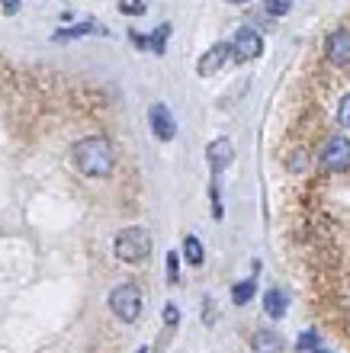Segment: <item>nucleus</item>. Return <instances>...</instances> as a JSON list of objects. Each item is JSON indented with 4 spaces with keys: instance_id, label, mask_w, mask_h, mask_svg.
Instances as JSON below:
<instances>
[{
    "instance_id": "23",
    "label": "nucleus",
    "mask_w": 350,
    "mask_h": 353,
    "mask_svg": "<svg viewBox=\"0 0 350 353\" xmlns=\"http://www.w3.org/2000/svg\"><path fill=\"white\" fill-rule=\"evenodd\" d=\"M0 7H3V13H7V17H17L19 7H23V0H0Z\"/></svg>"
},
{
    "instance_id": "16",
    "label": "nucleus",
    "mask_w": 350,
    "mask_h": 353,
    "mask_svg": "<svg viewBox=\"0 0 350 353\" xmlns=\"http://www.w3.org/2000/svg\"><path fill=\"white\" fill-rule=\"evenodd\" d=\"M293 7V0H264V10H267L270 17H286Z\"/></svg>"
},
{
    "instance_id": "10",
    "label": "nucleus",
    "mask_w": 350,
    "mask_h": 353,
    "mask_svg": "<svg viewBox=\"0 0 350 353\" xmlns=\"http://www.w3.org/2000/svg\"><path fill=\"white\" fill-rule=\"evenodd\" d=\"M251 350L254 353H283V337L270 327H260L257 334L251 337Z\"/></svg>"
},
{
    "instance_id": "9",
    "label": "nucleus",
    "mask_w": 350,
    "mask_h": 353,
    "mask_svg": "<svg viewBox=\"0 0 350 353\" xmlns=\"http://www.w3.org/2000/svg\"><path fill=\"white\" fill-rule=\"evenodd\" d=\"M231 58V42H215L212 48H206L203 58H200V65H196V74L200 77H209L215 71H222V65Z\"/></svg>"
},
{
    "instance_id": "7",
    "label": "nucleus",
    "mask_w": 350,
    "mask_h": 353,
    "mask_svg": "<svg viewBox=\"0 0 350 353\" xmlns=\"http://www.w3.org/2000/svg\"><path fill=\"white\" fill-rule=\"evenodd\" d=\"M324 58L334 68H350V29H334L324 39Z\"/></svg>"
},
{
    "instance_id": "2",
    "label": "nucleus",
    "mask_w": 350,
    "mask_h": 353,
    "mask_svg": "<svg viewBox=\"0 0 350 353\" xmlns=\"http://www.w3.org/2000/svg\"><path fill=\"white\" fill-rule=\"evenodd\" d=\"M151 248H155V244H151V234H148V228H142V225H129V228H122V232L116 234V241H113V254H116L122 263L148 261Z\"/></svg>"
},
{
    "instance_id": "1",
    "label": "nucleus",
    "mask_w": 350,
    "mask_h": 353,
    "mask_svg": "<svg viewBox=\"0 0 350 353\" xmlns=\"http://www.w3.org/2000/svg\"><path fill=\"white\" fill-rule=\"evenodd\" d=\"M71 161H74V168L81 170L84 176L100 180V176H110L113 174L116 151H113L110 139H103V135H90V139H81L71 148Z\"/></svg>"
},
{
    "instance_id": "26",
    "label": "nucleus",
    "mask_w": 350,
    "mask_h": 353,
    "mask_svg": "<svg viewBox=\"0 0 350 353\" xmlns=\"http://www.w3.org/2000/svg\"><path fill=\"white\" fill-rule=\"evenodd\" d=\"M229 3H248V0H229Z\"/></svg>"
},
{
    "instance_id": "18",
    "label": "nucleus",
    "mask_w": 350,
    "mask_h": 353,
    "mask_svg": "<svg viewBox=\"0 0 350 353\" xmlns=\"http://www.w3.org/2000/svg\"><path fill=\"white\" fill-rule=\"evenodd\" d=\"M148 7V0H119V10L126 17H142Z\"/></svg>"
},
{
    "instance_id": "24",
    "label": "nucleus",
    "mask_w": 350,
    "mask_h": 353,
    "mask_svg": "<svg viewBox=\"0 0 350 353\" xmlns=\"http://www.w3.org/2000/svg\"><path fill=\"white\" fill-rule=\"evenodd\" d=\"M129 42L135 48H142V52H145L148 48V36H142V32H135V29H129Z\"/></svg>"
},
{
    "instance_id": "3",
    "label": "nucleus",
    "mask_w": 350,
    "mask_h": 353,
    "mask_svg": "<svg viewBox=\"0 0 350 353\" xmlns=\"http://www.w3.org/2000/svg\"><path fill=\"white\" fill-rule=\"evenodd\" d=\"M110 308L113 315L132 325V321H139L142 308H145V299H142V289L135 283H119V286L110 292Z\"/></svg>"
},
{
    "instance_id": "20",
    "label": "nucleus",
    "mask_w": 350,
    "mask_h": 353,
    "mask_svg": "<svg viewBox=\"0 0 350 353\" xmlns=\"http://www.w3.org/2000/svg\"><path fill=\"white\" fill-rule=\"evenodd\" d=\"M167 279H171V283H180V257H177L174 251L167 254Z\"/></svg>"
},
{
    "instance_id": "6",
    "label": "nucleus",
    "mask_w": 350,
    "mask_h": 353,
    "mask_svg": "<svg viewBox=\"0 0 350 353\" xmlns=\"http://www.w3.org/2000/svg\"><path fill=\"white\" fill-rule=\"evenodd\" d=\"M148 125H151V135L157 141H174L177 135V119L171 106L167 103H151V110H148Z\"/></svg>"
},
{
    "instance_id": "8",
    "label": "nucleus",
    "mask_w": 350,
    "mask_h": 353,
    "mask_svg": "<svg viewBox=\"0 0 350 353\" xmlns=\"http://www.w3.org/2000/svg\"><path fill=\"white\" fill-rule=\"evenodd\" d=\"M231 161H235V145H231V139L222 135V139H212L209 145H206V164H209L212 174H222Z\"/></svg>"
},
{
    "instance_id": "25",
    "label": "nucleus",
    "mask_w": 350,
    "mask_h": 353,
    "mask_svg": "<svg viewBox=\"0 0 350 353\" xmlns=\"http://www.w3.org/2000/svg\"><path fill=\"white\" fill-rule=\"evenodd\" d=\"M312 353H331V350H324V347H318V350H312Z\"/></svg>"
},
{
    "instance_id": "11",
    "label": "nucleus",
    "mask_w": 350,
    "mask_h": 353,
    "mask_svg": "<svg viewBox=\"0 0 350 353\" xmlns=\"http://www.w3.org/2000/svg\"><path fill=\"white\" fill-rule=\"evenodd\" d=\"M286 308H289V299L283 296V289H267V292H264V312H267L273 321H280V318L286 315Z\"/></svg>"
},
{
    "instance_id": "17",
    "label": "nucleus",
    "mask_w": 350,
    "mask_h": 353,
    "mask_svg": "<svg viewBox=\"0 0 350 353\" xmlns=\"http://www.w3.org/2000/svg\"><path fill=\"white\" fill-rule=\"evenodd\" d=\"M295 347H299V350H305V353H312V350H318V347H322V341H318V334H315V331H302Z\"/></svg>"
},
{
    "instance_id": "21",
    "label": "nucleus",
    "mask_w": 350,
    "mask_h": 353,
    "mask_svg": "<svg viewBox=\"0 0 350 353\" xmlns=\"http://www.w3.org/2000/svg\"><path fill=\"white\" fill-rule=\"evenodd\" d=\"M209 203H212V215H215V222H219L225 212H222V196H219V186L215 183L209 186Z\"/></svg>"
},
{
    "instance_id": "12",
    "label": "nucleus",
    "mask_w": 350,
    "mask_h": 353,
    "mask_svg": "<svg viewBox=\"0 0 350 353\" xmlns=\"http://www.w3.org/2000/svg\"><path fill=\"white\" fill-rule=\"evenodd\" d=\"M254 296H257V279H254V276L241 279V283H235V286H231V302H235V305H248Z\"/></svg>"
},
{
    "instance_id": "13",
    "label": "nucleus",
    "mask_w": 350,
    "mask_h": 353,
    "mask_svg": "<svg viewBox=\"0 0 350 353\" xmlns=\"http://www.w3.org/2000/svg\"><path fill=\"white\" fill-rule=\"evenodd\" d=\"M90 32H100V26L97 23H77V26L58 29L55 36H52V42H71V39H84V36H90Z\"/></svg>"
},
{
    "instance_id": "15",
    "label": "nucleus",
    "mask_w": 350,
    "mask_h": 353,
    "mask_svg": "<svg viewBox=\"0 0 350 353\" xmlns=\"http://www.w3.org/2000/svg\"><path fill=\"white\" fill-rule=\"evenodd\" d=\"M167 36H171V26H157L151 36H148V52H155V55H164L167 52Z\"/></svg>"
},
{
    "instance_id": "19",
    "label": "nucleus",
    "mask_w": 350,
    "mask_h": 353,
    "mask_svg": "<svg viewBox=\"0 0 350 353\" xmlns=\"http://www.w3.org/2000/svg\"><path fill=\"white\" fill-rule=\"evenodd\" d=\"M338 125L350 132V93L341 97V103H338Z\"/></svg>"
},
{
    "instance_id": "22",
    "label": "nucleus",
    "mask_w": 350,
    "mask_h": 353,
    "mask_svg": "<svg viewBox=\"0 0 350 353\" xmlns=\"http://www.w3.org/2000/svg\"><path fill=\"white\" fill-rule=\"evenodd\" d=\"M164 325L167 327H177V325H180V312H177V305H164Z\"/></svg>"
},
{
    "instance_id": "14",
    "label": "nucleus",
    "mask_w": 350,
    "mask_h": 353,
    "mask_svg": "<svg viewBox=\"0 0 350 353\" xmlns=\"http://www.w3.org/2000/svg\"><path fill=\"white\" fill-rule=\"evenodd\" d=\"M184 257L190 267H203L206 261V251H203V241L196 238V234H186L184 238Z\"/></svg>"
},
{
    "instance_id": "5",
    "label": "nucleus",
    "mask_w": 350,
    "mask_h": 353,
    "mask_svg": "<svg viewBox=\"0 0 350 353\" xmlns=\"http://www.w3.org/2000/svg\"><path fill=\"white\" fill-rule=\"evenodd\" d=\"M318 164H322L328 174L350 170V139L347 135H331V139H324L322 154H318Z\"/></svg>"
},
{
    "instance_id": "4",
    "label": "nucleus",
    "mask_w": 350,
    "mask_h": 353,
    "mask_svg": "<svg viewBox=\"0 0 350 353\" xmlns=\"http://www.w3.org/2000/svg\"><path fill=\"white\" fill-rule=\"evenodd\" d=\"M229 42H231V61L235 65H248V61L264 55V36L254 26H241Z\"/></svg>"
}]
</instances>
